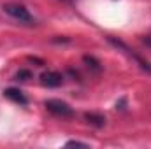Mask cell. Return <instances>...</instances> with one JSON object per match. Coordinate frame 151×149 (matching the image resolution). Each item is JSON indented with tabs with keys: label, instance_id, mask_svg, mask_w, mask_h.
I'll list each match as a JSON object with an SVG mask.
<instances>
[{
	"label": "cell",
	"instance_id": "cell-2",
	"mask_svg": "<svg viewBox=\"0 0 151 149\" xmlns=\"http://www.w3.org/2000/svg\"><path fill=\"white\" fill-rule=\"evenodd\" d=\"M2 9H4L5 14H9L11 18L18 19L19 23H34V18H32L30 11L25 5H21V4H4Z\"/></svg>",
	"mask_w": 151,
	"mask_h": 149
},
{
	"label": "cell",
	"instance_id": "cell-1",
	"mask_svg": "<svg viewBox=\"0 0 151 149\" xmlns=\"http://www.w3.org/2000/svg\"><path fill=\"white\" fill-rule=\"evenodd\" d=\"M107 40H109V42L113 44L114 47H118V49H121V51H123L125 54H128V56H130V58H132L134 62H137V65H139V67H141L142 70H146L148 74H151V63L148 62V60H144V58H142L141 54H137V53H135V51H134V49H132L130 46H127V44H125L123 40H119V39H116V37H111V35L107 37Z\"/></svg>",
	"mask_w": 151,
	"mask_h": 149
},
{
	"label": "cell",
	"instance_id": "cell-8",
	"mask_svg": "<svg viewBox=\"0 0 151 149\" xmlns=\"http://www.w3.org/2000/svg\"><path fill=\"white\" fill-rule=\"evenodd\" d=\"M32 77V72L30 70H19L18 74H16V79H19V81H27V79H30Z\"/></svg>",
	"mask_w": 151,
	"mask_h": 149
},
{
	"label": "cell",
	"instance_id": "cell-10",
	"mask_svg": "<svg viewBox=\"0 0 151 149\" xmlns=\"http://www.w3.org/2000/svg\"><path fill=\"white\" fill-rule=\"evenodd\" d=\"M142 42H144L146 46H150V47H151V35H148V37H144V39H142Z\"/></svg>",
	"mask_w": 151,
	"mask_h": 149
},
{
	"label": "cell",
	"instance_id": "cell-11",
	"mask_svg": "<svg viewBox=\"0 0 151 149\" xmlns=\"http://www.w3.org/2000/svg\"><path fill=\"white\" fill-rule=\"evenodd\" d=\"M63 2H72V0H63Z\"/></svg>",
	"mask_w": 151,
	"mask_h": 149
},
{
	"label": "cell",
	"instance_id": "cell-9",
	"mask_svg": "<svg viewBox=\"0 0 151 149\" xmlns=\"http://www.w3.org/2000/svg\"><path fill=\"white\" fill-rule=\"evenodd\" d=\"M65 146H67V148H70V146H76V148H88V144H84V142H79V140H69Z\"/></svg>",
	"mask_w": 151,
	"mask_h": 149
},
{
	"label": "cell",
	"instance_id": "cell-7",
	"mask_svg": "<svg viewBox=\"0 0 151 149\" xmlns=\"http://www.w3.org/2000/svg\"><path fill=\"white\" fill-rule=\"evenodd\" d=\"M83 62H84L90 69H93L95 72H100V69H102V67H100V62H99L97 58H93V56H88V54H86V56H83Z\"/></svg>",
	"mask_w": 151,
	"mask_h": 149
},
{
	"label": "cell",
	"instance_id": "cell-3",
	"mask_svg": "<svg viewBox=\"0 0 151 149\" xmlns=\"http://www.w3.org/2000/svg\"><path fill=\"white\" fill-rule=\"evenodd\" d=\"M44 107L51 112V114L60 116V117H70V116H74V109L67 102H63V100H56V98L46 100L44 102Z\"/></svg>",
	"mask_w": 151,
	"mask_h": 149
},
{
	"label": "cell",
	"instance_id": "cell-5",
	"mask_svg": "<svg viewBox=\"0 0 151 149\" xmlns=\"http://www.w3.org/2000/svg\"><path fill=\"white\" fill-rule=\"evenodd\" d=\"M4 95H5L9 100L16 102V104H19V105H27V104H28V98H27V97L23 95V91L18 90V88H7V90L4 91Z\"/></svg>",
	"mask_w": 151,
	"mask_h": 149
},
{
	"label": "cell",
	"instance_id": "cell-4",
	"mask_svg": "<svg viewBox=\"0 0 151 149\" xmlns=\"http://www.w3.org/2000/svg\"><path fill=\"white\" fill-rule=\"evenodd\" d=\"M40 82L47 88H56L63 82V75L60 72H55V70H47L40 75Z\"/></svg>",
	"mask_w": 151,
	"mask_h": 149
},
{
	"label": "cell",
	"instance_id": "cell-6",
	"mask_svg": "<svg viewBox=\"0 0 151 149\" xmlns=\"http://www.w3.org/2000/svg\"><path fill=\"white\" fill-rule=\"evenodd\" d=\"M84 119L90 123V125H93V126H97V128H100V126H104L106 125V117L102 116V114H95V112H86L84 114Z\"/></svg>",
	"mask_w": 151,
	"mask_h": 149
}]
</instances>
